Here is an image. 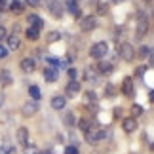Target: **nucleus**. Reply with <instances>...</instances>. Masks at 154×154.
Segmentation results:
<instances>
[{"mask_svg":"<svg viewBox=\"0 0 154 154\" xmlns=\"http://www.w3.org/2000/svg\"><path fill=\"white\" fill-rule=\"evenodd\" d=\"M50 105H51L53 110H63L65 106H67V97H65V95H53Z\"/></svg>","mask_w":154,"mask_h":154,"instance_id":"2eb2a0df","label":"nucleus"},{"mask_svg":"<svg viewBox=\"0 0 154 154\" xmlns=\"http://www.w3.org/2000/svg\"><path fill=\"white\" fill-rule=\"evenodd\" d=\"M118 55H120L124 61H131V59H135V48L129 42H122L120 46H118Z\"/></svg>","mask_w":154,"mask_h":154,"instance_id":"20e7f679","label":"nucleus"},{"mask_svg":"<svg viewBox=\"0 0 154 154\" xmlns=\"http://www.w3.org/2000/svg\"><path fill=\"white\" fill-rule=\"evenodd\" d=\"M8 38V31H6L4 25H0V40H6Z\"/></svg>","mask_w":154,"mask_h":154,"instance_id":"f704fd0d","label":"nucleus"},{"mask_svg":"<svg viewBox=\"0 0 154 154\" xmlns=\"http://www.w3.org/2000/svg\"><path fill=\"white\" fill-rule=\"evenodd\" d=\"M122 93L126 97H133V93H135V84H133V78H124L122 82Z\"/></svg>","mask_w":154,"mask_h":154,"instance_id":"f8f14e48","label":"nucleus"},{"mask_svg":"<svg viewBox=\"0 0 154 154\" xmlns=\"http://www.w3.org/2000/svg\"><path fill=\"white\" fill-rule=\"evenodd\" d=\"M46 40H48L50 44H51V42H57V40H61V32H59V31H51Z\"/></svg>","mask_w":154,"mask_h":154,"instance_id":"cd10ccee","label":"nucleus"},{"mask_svg":"<svg viewBox=\"0 0 154 154\" xmlns=\"http://www.w3.org/2000/svg\"><path fill=\"white\" fill-rule=\"evenodd\" d=\"M149 97H150V101H152V103H154V90H152V91H150V93H149Z\"/></svg>","mask_w":154,"mask_h":154,"instance_id":"58836bf2","label":"nucleus"},{"mask_svg":"<svg viewBox=\"0 0 154 154\" xmlns=\"http://www.w3.org/2000/svg\"><path fill=\"white\" fill-rule=\"evenodd\" d=\"M149 53H150V48H149V46H141L139 51H137V57H139V59H146V57H149Z\"/></svg>","mask_w":154,"mask_h":154,"instance_id":"bb28decb","label":"nucleus"},{"mask_svg":"<svg viewBox=\"0 0 154 154\" xmlns=\"http://www.w3.org/2000/svg\"><path fill=\"white\" fill-rule=\"evenodd\" d=\"M122 129L126 133H133L135 129H137V118H133V116L124 118V120H122Z\"/></svg>","mask_w":154,"mask_h":154,"instance_id":"ddd939ff","label":"nucleus"},{"mask_svg":"<svg viewBox=\"0 0 154 154\" xmlns=\"http://www.w3.org/2000/svg\"><path fill=\"white\" fill-rule=\"evenodd\" d=\"M48 11L53 17H61L65 8H63V4L59 2V0H48Z\"/></svg>","mask_w":154,"mask_h":154,"instance_id":"6e6552de","label":"nucleus"},{"mask_svg":"<svg viewBox=\"0 0 154 154\" xmlns=\"http://www.w3.org/2000/svg\"><path fill=\"white\" fill-rule=\"evenodd\" d=\"M29 95H31L32 101H40L42 99V91H40L38 86H29Z\"/></svg>","mask_w":154,"mask_h":154,"instance_id":"b1692460","label":"nucleus"},{"mask_svg":"<svg viewBox=\"0 0 154 154\" xmlns=\"http://www.w3.org/2000/svg\"><path fill=\"white\" fill-rule=\"evenodd\" d=\"M8 53H10L8 46H2V44H0V59H6V57H8Z\"/></svg>","mask_w":154,"mask_h":154,"instance_id":"2f4dec72","label":"nucleus"},{"mask_svg":"<svg viewBox=\"0 0 154 154\" xmlns=\"http://www.w3.org/2000/svg\"><path fill=\"white\" fill-rule=\"evenodd\" d=\"M25 154H38L36 152V146H34V145H27L25 146Z\"/></svg>","mask_w":154,"mask_h":154,"instance_id":"473e14b6","label":"nucleus"},{"mask_svg":"<svg viewBox=\"0 0 154 154\" xmlns=\"http://www.w3.org/2000/svg\"><path fill=\"white\" fill-rule=\"evenodd\" d=\"M76 126H78V129H80V131L82 133H88V131H90V129L93 128V126H95V124H93L91 120H90V118H80V120L78 122H76Z\"/></svg>","mask_w":154,"mask_h":154,"instance_id":"412c9836","label":"nucleus"},{"mask_svg":"<svg viewBox=\"0 0 154 154\" xmlns=\"http://www.w3.org/2000/svg\"><path fill=\"white\" fill-rule=\"evenodd\" d=\"M97 27V17L95 15H86V17H82L80 19V29L82 31H93V29Z\"/></svg>","mask_w":154,"mask_h":154,"instance_id":"423d86ee","label":"nucleus"},{"mask_svg":"<svg viewBox=\"0 0 154 154\" xmlns=\"http://www.w3.org/2000/svg\"><path fill=\"white\" fill-rule=\"evenodd\" d=\"M146 63H149V67H154V50H150L149 57H146Z\"/></svg>","mask_w":154,"mask_h":154,"instance_id":"c9c22d12","label":"nucleus"},{"mask_svg":"<svg viewBox=\"0 0 154 154\" xmlns=\"http://www.w3.org/2000/svg\"><path fill=\"white\" fill-rule=\"evenodd\" d=\"M95 69H97V72L101 74V76H106V74H110L112 70H114V67H112V63H109V61H99L97 65H95Z\"/></svg>","mask_w":154,"mask_h":154,"instance_id":"f3484780","label":"nucleus"},{"mask_svg":"<svg viewBox=\"0 0 154 154\" xmlns=\"http://www.w3.org/2000/svg\"><path fill=\"white\" fill-rule=\"evenodd\" d=\"M21 112H23V116H27V118H31V116H34L38 112V101H27L25 105L21 106Z\"/></svg>","mask_w":154,"mask_h":154,"instance_id":"0eeeda50","label":"nucleus"},{"mask_svg":"<svg viewBox=\"0 0 154 154\" xmlns=\"http://www.w3.org/2000/svg\"><path fill=\"white\" fill-rule=\"evenodd\" d=\"M84 103L86 105H90L91 109H95V103H97V95H95V91H86L84 93Z\"/></svg>","mask_w":154,"mask_h":154,"instance_id":"5701e85b","label":"nucleus"},{"mask_svg":"<svg viewBox=\"0 0 154 154\" xmlns=\"http://www.w3.org/2000/svg\"><path fill=\"white\" fill-rule=\"evenodd\" d=\"M6 46H8V50L10 51H14V50H19L21 48V38L17 36V34H8V38H6Z\"/></svg>","mask_w":154,"mask_h":154,"instance_id":"a211bd4d","label":"nucleus"},{"mask_svg":"<svg viewBox=\"0 0 154 154\" xmlns=\"http://www.w3.org/2000/svg\"><path fill=\"white\" fill-rule=\"evenodd\" d=\"M25 36H27L29 40H32V42H34V40H38V38H40V31H38V29H34V27H29L27 31H25Z\"/></svg>","mask_w":154,"mask_h":154,"instance_id":"a878e982","label":"nucleus"},{"mask_svg":"<svg viewBox=\"0 0 154 154\" xmlns=\"http://www.w3.org/2000/svg\"><path fill=\"white\" fill-rule=\"evenodd\" d=\"M59 78V70L55 67H46L44 69V80L48 82V84H53V82H57Z\"/></svg>","mask_w":154,"mask_h":154,"instance_id":"dca6fc26","label":"nucleus"},{"mask_svg":"<svg viewBox=\"0 0 154 154\" xmlns=\"http://www.w3.org/2000/svg\"><path fill=\"white\" fill-rule=\"evenodd\" d=\"M65 6H67V10L70 11L72 15H80V10H78V2L76 0H67L65 2Z\"/></svg>","mask_w":154,"mask_h":154,"instance_id":"393cba45","label":"nucleus"},{"mask_svg":"<svg viewBox=\"0 0 154 154\" xmlns=\"http://www.w3.org/2000/svg\"><path fill=\"white\" fill-rule=\"evenodd\" d=\"M27 23H29V27H34V29H38V31L44 29V19L40 15H36V14H29L27 15Z\"/></svg>","mask_w":154,"mask_h":154,"instance_id":"4468645a","label":"nucleus"},{"mask_svg":"<svg viewBox=\"0 0 154 154\" xmlns=\"http://www.w3.org/2000/svg\"><path fill=\"white\" fill-rule=\"evenodd\" d=\"M76 122H78V120H76L74 112H65V114H63V124H65L67 128H74Z\"/></svg>","mask_w":154,"mask_h":154,"instance_id":"4be33fe9","label":"nucleus"},{"mask_svg":"<svg viewBox=\"0 0 154 154\" xmlns=\"http://www.w3.org/2000/svg\"><path fill=\"white\" fill-rule=\"evenodd\" d=\"M67 74H69V80H76V74H78V72H76L74 67H69L67 69Z\"/></svg>","mask_w":154,"mask_h":154,"instance_id":"7c9ffc66","label":"nucleus"},{"mask_svg":"<svg viewBox=\"0 0 154 154\" xmlns=\"http://www.w3.org/2000/svg\"><path fill=\"white\" fill-rule=\"evenodd\" d=\"M0 6H6V0H0Z\"/></svg>","mask_w":154,"mask_h":154,"instance_id":"a19ab883","label":"nucleus"},{"mask_svg":"<svg viewBox=\"0 0 154 154\" xmlns=\"http://www.w3.org/2000/svg\"><path fill=\"white\" fill-rule=\"evenodd\" d=\"M38 154H53L51 150H42V152H38Z\"/></svg>","mask_w":154,"mask_h":154,"instance_id":"ea45409f","label":"nucleus"},{"mask_svg":"<svg viewBox=\"0 0 154 154\" xmlns=\"http://www.w3.org/2000/svg\"><path fill=\"white\" fill-rule=\"evenodd\" d=\"M112 4H122V2H126V0H110Z\"/></svg>","mask_w":154,"mask_h":154,"instance_id":"4c0bfd02","label":"nucleus"},{"mask_svg":"<svg viewBox=\"0 0 154 154\" xmlns=\"http://www.w3.org/2000/svg\"><path fill=\"white\" fill-rule=\"evenodd\" d=\"M99 14H106V4H99Z\"/></svg>","mask_w":154,"mask_h":154,"instance_id":"e433bc0d","label":"nucleus"},{"mask_svg":"<svg viewBox=\"0 0 154 154\" xmlns=\"http://www.w3.org/2000/svg\"><path fill=\"white\" fill-rule=\"evenodd\" d=\"M141 114H143V106H141V105H131V116L137 118Z\"/></svg>","mask_w":154,"mask_h":154,"instance_id":"c85d7f7f","label":"nucleus"},{"mask_svg":"<svg viewBox=\"0 0 154 154\" xmlns=\"http://www.w3.org/2000/svg\"><path fill=\"white\" fill-rule=\"evenodd\" d=\"M25 2V6H31V8H36V6L40 4V0H23Z\"/></svg>","mask_w":154,"mask_h":154,"instance_id":"72a5a7b5","label":"nucleus"},{"mask_svg":"<svg viewBox=\"0 0 154 154\" xmlns=\"http://www.w3.org/2000/svg\"><path fill=\"white\" fill-rule=\"evenodd\" d=\"M65 154H80V152L74 145H69V146H65Z\"/></svg>","mask_w":154,"mask_h":154,"instance_id":"c756f323","label":"nucleus"},{"mask_svg":"<svg viewBox=\"0 0 154 154\" xmlns=\"http://www.w3.org/2000/svg\"><path fill=\"white\" fill-rule=\"evenodd\" d=\"M99 76H101V74L97 72L95 65H93V67H88V69L84 70V80L90 82V84H99Z\"/></svg>","mask_w":154,"mask_h":154,"instance_id":"1a4fd4ad","label":"nucleus"},{"mask_svg":"<svg viewBox=\"0 0 154 154\" xmlns=\"http://www.w3.org/2000/svg\"><path fill=\"white\" fill-rule=\"evenodd\" d=\"M19 69L25 74H32L34 70H36V61H34L32 57H25V59H21V61H19Z\"/></svg>","mask_w":154,"mask_h":154,"instance_id":"39448f33","label":"nucleus"},{"mask_svg":"<svg viewBox=\"0 0 154 154\" xmlns=\"http://www.w3.org/2000/svg\"><path fill=\"white\" fill-rule=\"evenodd\" d=\"M106 135H109V131H106L105 128L93 126L88 133H84V137H86V141H88L90 145H97V143H101L103 139H106Z\"/></svg>","mask_w":154,"mask_h":154,"instance_id":"f257e3e1","label":"nucleus"},{"mask_svg":"<svg viewBox=\"0 0 154 154\" xmlns=\"http://www.w3.org/2000/svg\"><path fill=\"white\" fill-rule=\"evenodd\" d=\"M80 93V82L78 80H69V84L65 86V95L67 97H74Z\"/></svg>","mask_w":154,"mask_h":154,"instance_id":"9b49d317","label":"nucleus"},{"mask_svg":"<svg viewBox=\"0 0 154 154\" xmlns=\"http://www.w3.org/2000/svg\"><path fill=\"white\" fill-rule=\"evenodd\" d=\"M15 139H17V143H19L23 149L29 145V129L25 126H21V128H17V131H15Z\"/></svg>","mask_w":154,"mask_h":154,"instance_id":"9d476101","label":"nucleus"},{"mask_svg":"<svg viewBox=\"0 0 154 154\" xmlns=\"http://www.w3.org/2000/svg\"><path fill=\"white\" fill-rule=\"evenodd\" d=\"M0 84H2V88H8V86L14 84V76H11V72L8 69L0 70Z\"/></svg>","mask_w":154,"mask_h":154,"instance_id":"aec40b11","label":"nucleus"},{"mask_svg":"<svg viewBox=\"0 0 154 154\" xmlns=\"http://www.w3.org/2000/svg\"><path fill=\"white\" fill-rule=\"evenodd\" d=\"M109 53V46H106V42H95L90 48V57L95 59V61H101V59H105V55Z\"/></svg>","mask_w":154,"mask_h":154,"instance_id":"f03ea898","label":"nucleus"},{"mask_svg":"<svg viewBox=\"0 0 154 154\" xmlns=\"http://www.w3.org/2000/svg\"><path fill=\"white\" fill-rule=\"evenodd\" d=\"M6 4H10L8 8L11 14H23V10H25V2H21V0H6Z\"/></svg>","mask_w":154,"mask_h":154,"instance_id":"6ab92c4d","label":"nucleus"},{"mask_svg":"<svg viewBox=\"0 0 154 154\" xmlns=\"http://www.w3.org/2000/svg\"><path fill=\"white\" fill-rule=\"evenodd\" d=\"M149 32V17L145 14H139L137 15V31H135V38L137 40H143Z\"/></svg>","mask_w":154,"mask_h":154,"instance_id":"7ed1b4c3","label":"nucleus"}]
</instances>
